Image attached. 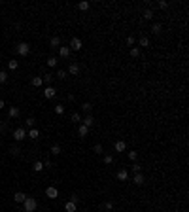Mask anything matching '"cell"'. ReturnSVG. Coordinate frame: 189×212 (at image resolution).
Here are the masks:
<instances>
[{"label":"cell","instance_id":"1","mask_svg":"<svg viewBox=\"0 0 189 212\" xmlns=\"http://www.w3.org/2000/svg\"><path fill=\"white\" fill-rule=\"evenodd\" d=\"M38 208V201H36L34 197H27L25 201H23V210L25 212H34Z\"/></svg>","mask_w":189,"mask_h":212},{"label":"cell","instance_id":"26","mask_svg":"<svg viewBox=\"0 0 189 212\" xmlns=\"http://www.w3.org/2000/svg\"><path fill=\"white\" fill-rule=\"evenodd\" d=\"M82 110L85 112V114H89V112L93 110V104H91V102H83V104H82Z\"/></svg>","mask_w":189,"mask_h":212},{"label":"cell","instance_id":"25","mask_svg":"<svg viewBox=\"0 0 189 212\" xmlns=\"http://www.w3.org/2000/svg\"><path fill=\"white\" fill-rule=\"evenodd\" d=\"M78 8H79V10H82V11H89L91 4H89V2H79V4H78Z\"/></svg>","mask_w":189,"mask_h":212},{"label":"cell","instance_id":"5","mask_svg":"<svg viewBox=\"0 0 189 212\" xmlns=\"http://www.w3.org/2000/svg\"><path fill=\"white\" fill-rule=\"evenodd\" d=\"M46 197H49V199H57L59 197V189H57V186H49L46 189Z\"/></svg>","mask_w":189,"mask_h":212},{"label":"cell","instance_id":"18","mask_svg":"<svg viewBox=\"0 0 189 212\" xmlns=\"http://www.w3.org/2000/svg\"><path fill=\"white\" fill-rule=\"evenodd\" d=\"M32 170H34V173H42V170H44V163L40 161V159H38V161H34V163H32Z\"/></svg>","mask_w":189,"mask_h":212},{"label":"cell","instance_id":"22","mask_svg":"<svg viewBox=\"0 0 189 212\" xmlns=\"http://www.w3.org/2000/svg\"><path fill=\"white\" fill-rule=\"evenodd\" d=\"M8 68H10V70H17L19 68V63L15 61V59H11V61H8Z\"/></svg>","mask_w":189,"mask_h":212},{"label":"cell","instance_id":"7","mask_svg":"<svg viewBox=\"0 0 189 212\" xmlns=\"http://www.w3.org/2000/svg\"><path fill=\"white\" fill-rule=\"evenodd\" d=\"M19 114H21V110H19L17 106H10V110H8V118H10V119L19 118Z\"/></svg>","mask_w":189,"mask_h":212},{"label":"cell","instance_id":"11","mask_svg":"<svg viewBox=\"0 0 189 212\" xmlns=\"http://www.w3.org/2000/svg\"><path fill=\"white\" fill-rule=\"evenodd\" d=\"M68 74H70V76H78L79 74V65H78V63H70V66H68Z\"/></svg>","mask_w":189,"mask_h":212},{"label":"cell","instance_id":"38","mask_svg":"<svg viewBox=\"0 0 189 212\" xmlns=\"http://www.w3.org/2000/svg\"><path fill=\"white\" fill-rule=\"evenodd\" d=\"M66 76H68V74H66L64 70H59V72H57V78H59V80H66Z\"/></svg>","mask_w":189,"mask_h":212},{"label":"cell","instance_id":"3","mask_svg":"<svg viewBox=\"0 0 189 212\" xmlns=\"http://www.w3.org/2000/svg\"><path fill=\"white\" fill-rule=\"evenodd\" d=\"M15 49H17V53L21 55V57H27V55H29V51H30V46L27 42H19Z\"/></svg>","mask_w":189,"mask_h":212},{"label":"cell","instance_id":"20","mask_svg":"<svg viewBox=\"0 0 189 212\" xmlns=\"http://www.w3.org/2000/svg\"><path fill=\"white\" fill-rule=\"evenodd\" d=\"M78 135L82 138H85L87 135H89V127H85V125H79V129H78Z\"/></svg>","mask_w":189,"mask_h":212},{"label":"cell","instance_id":"33","mask_svg":"<svg viewBox=\"0 0 189 212\" xmlns=\"http://www.w3.org/2000/svg\"><path fill=\"white\" fill-rule=\"evenodd\" d=\"M8 82V72L0 70V83H6Z\"/></svg>","mask_w":189,"mask_h":212},{"label":"cell","instance_id":"6","mask_svg":"<svg viewBox=\"0 0 189 212\" xmlns=\"http://www.w3.org/2000/svg\"><path fill=\"white\" fill-rule=\"evenodd\" d=\"M55 95H57V89H55L53 85H47L46 89H44V97L46 99H53Z\"/></svg>","mask_w":189,"mask_h":212},{"label":"cell","instance_id":"36","mask_svg":"<svg viewBox=\"0 0 189 212\" xmlns=\"http://www.w3.org/2000/svg\"><path fill=\"white\" fill-rule=\"evenodd\" d=\"M78 121H82V116L76 112V114H72V123H78Z\"/></svg>","mask_w":189,"mask_h":212},{"label":"cell","instance_id":"2","mask_svg":"<svg viewBox=\"0 0 189 212\" xmlns=\"http://www.w3.org/2000/svg\"><path fill=\"white\" fill-rule=\"evenodd\" d=\"M11 137H13V140H15V142L25 140V138H27V129H25V127H17V129L11 133Z\"/></svg>","mask_w":189,"mask_h":212},{"label":"cell","instance_id":"29","mask_svg":"<svg viewBox=\"0 0 189 212\" xmlns=\"http://www.w3.org/2000/svg\"><path fill=\"white\" fill-rule=\"evenodd\" d=\"M53 110H55V114H57V116H63V114H64V106H63V104H57Z\"/></svg>","mask_w":189,"mask_h":212},{"label":"cell","instance_id":"19","mask_svg":"<svg viewBox=\"0 0 189 212\" xmlns=\"http://www.w3.org/2000/svg\"><path fill=\"white\" fill-rule=\"evenodd\" d=\"M32 87H42V83H44V80H42V76H34L32 78Z\"/></svg>","mask_w":189,"mask_h":212},{"label":"cell","instance_id":"14","mask_svg":"<svg viewBox=\"0 0 189 212\" xmlns=\"http://www.w3.org/2000/svg\"><path fill=\"white\" fill-rule=\"evenodd\" d=\"M27 137H29L30 140H36V138L40 137V131H38V129H34V127H32L30 131H27Z\"/></svg>","mask_w":189,"mask_h":212},{"label":"cell","instance_id":"34","mask_svg":"<svg viewBox=\"0 0 189 212\" xmlns=\"http://www.w3.org/2000/svg\"><path fill=\"white\" fill-rule=\"evenodd\" d=\"M10 154H11V155H19V154H21L19 146H11V148H10Z\"/></svg>","mask_w":189,"mask_h":212},{"label":"cell","instance_id":"27","mask_svg":"<svg viewBox=\"0 0 189 212\" xmlns=\"http://www.w3.org/2000/svg\"><path fill=\"white\" fill-rule=\"evenodd\" d=\"M129 53H131V57H132V59L140 57V49H138V47H131V51H129Z\"/></svg>","mask_w":189,"mask_h":212},{"label":"cell","instance_id":"4","mask_svg":"<svg viewBox=\"0 0 189 212\" xmlns=\"http://www.w3.org/2000/svg\"><path fill=\"white\" fill-rule=\"evenodd\" d=\"M82 46H83V44H82V40H79V38H76V36H74V38H70V46H68L70 49L79 51V49H82Z\"/></svg>","mask_w":189,"mask_h":212},{"label":"cell","instance_id":"9","mask_svg":"<svg viewBox=\"0 0 189 212\" xmlns=\"http://www.w3.org/2000/svg\"><path fill=\"white\" fill-rule=\"evenodd\" d=\"M115 178H117V180H121V182H127V180H129V170H127V169H121V170H117V174H115Z\"/></svg>","mask_w":189,"mask_h":212},{"label":"cell","instance_id":"12","mask_svg":"<svg viewBox=\"0 0 189 212\" xmlns=\"http://www.w3.org/2000/svg\"><path fill=\"white\" fill-rule=\"evenodd\" d=\"M59 55H61L63 59H68V57H70V47H68V46H61V47H59Z\"/></svg>","mask_w":189,"mask_h":212},{"label":"cell","instance_id":"41","mask_svg":"<svg viewBox=\"0 0 189 212\" xmlns=\"http://www.w3.org/2000/svg\"><path fill=\"white\" fill-rule=\"evenodd\" d=\"M136 157H138L136 151H129V159H131V161H136Z\"/></svg>","mask_w":189,"mask_h":212},{"label":"cell","instance_id":"45","mask_svg":"<svg viewBox=\"0 0 189 212\" xmlns=\"http://www.w3.org/2000/svg\"><path fill=\"white\" fill-rule=\"evenodd\" d=\"M4 106H6V102H4V101H2V99H0V110H2V108H4Z\"/></svg>","mask_w":189,"mask_h":212},{"label":"cell","instance_id":"13","mask_svg":"<svg viewBox=\"0 0 189 212\" xmlns=\"http://www.w3.org/2000/svg\"><path fill=\"white\" fill-rule=\"evenodd\" d=\"M27 199V193H23V191H17V193H13V201L15 203H21L23 205V201Z\"/></svg>","mask_w":189,"mask_h":212},{"label":"cell","instance_id":"10","mask_svg":"<svg viewBox=\"0 0 189 212\" xmlns=\"http://www.w3.org/2000/svg\"><path fill=\"white\" fill-rule=\"evenodd\" d=\"M82 125H85V127H93V125H95V118H93L91 114H87L85 118L82 119Z\"/></svg>","mask_w":189,"mask_h":212},{"label":"cell","instance_id":"31","mask_svg":"<svg viewBox=\"0 0 189 212\" xmlns=\"http://www.w3.org/2000/svg\"><path fill=\"white\" fill-rule=\"evenodd\" d=\"M161 29H163V25H161V23H153V27H151V30H153L155 34H159Z\"/></svg>","mask_w":189,"mask_h":212},{"label":"cell","instance_id":"24","mask_svg":"<svg viewBox=\"0 0 189 212\" xmlns=\"http://www.w3.org/2000/svg\"><path fill=\"white\" fill-rule=\"evenodd\" d=\"M57 57H49L47 59V66H49V68H55V66H57Z\"/></svg>","mask_w":189,"mask_h":212},{"label":"cell","instance_id":"35","mask_svg":"<svg viewBox=\"0 0 189 212\" xmlns=\"http://www.w3.org/2000/svg\"><path fill=\"white\" fill-rule=\"evenodd\" d=\"M104 163H106V165H112V163H114V155H104Z\"/></svg>","mask_w":189,"mask_h":212},{"label":"cell","instance_id":"39","mask_svg":"<svg viewBox=\"0 0 189 212\" xmlns=\"http://www.w3.org/2000/svg\"><path fill=\"white\" fill-rule=\"evenodd\" d=\"M140 170H142V165H138V163H134V165H132V173H140Z\"/></svg>","mask_w":189,"mask_h":212},{"label":"cell","instance_id":"23","mask_svg":"<svg viewBox=\"0 0 189 212\" xmlns=\"http://www.w3.org/2000/svg\"><path fill=\"white\" fill-rule=\"evenodd\" d=\"M144 19H148V21H151V19H153V11H151L150 8H146V10H144Z\"/></svg>","mask_w":189,"mask_h":212},{"label":"cell","instance_id":"42","mask_svg":"<svg viewBox=\"0 0 189 212\" xmlns=\"http://www.w3.org/2000/svg\"><path fill=\"white\" fill-rule=\"evenodd\" d=\"M127 44H129V46H132V47H134V44H136L134 36H129V38H127Z\"/></svg>","mask_w":189,"mask_h":212},{"label":"cell","instance_id":"21","mask_svg":"<svg viewBox=\"0 0 189 212\" xmlns=\"http://www.w3.org/2000/svg\"><path fill=\"white\" fill-rule=\"evenodd\" d=\"M138 44H140L142 47H150V46H151V42H150V38H148V36H142Z\"/></svg>","mask_w":189,"mask_h":212},{"label":"cell","instance_id":"17","mask_svg":"<svg viewBox=\"0 0 189 212\" xmlns=\"http://www.w3.org/2000/svg\"><path fill=\"white\" fill-rule=\"evenodd\" d=\"M49 46L53 47V49H57V47H61V38H59V36H53V38L49 40Z\"/></svg>","mask_w":189,"mask_h":212},{"label":"cell","instance_id":"43","mask_svg":"<svg viewBox=\"0 0 189 212\" xmlns=\"http://www.w3.org/2000/svg\"><path fill=\"white\" fill-rule=\"evenodd\" d=\"M157 6L161 8V10H164V8H168V2H164V0H161V2L157 4Z\"/></svg>","mask_w":189,"mask_h":212},{"label":"cell","instance_id":"37","mask_svg":"<svg viewBox=\"0 0 189 212\" xmlns=\"http://www.w3.org/2000/svg\"><path fill=\"white\" fill-rule=\"evenodd\" d=\"M34 123H36L34 118H29V119H27V127H29V129H32V127H34Z\"/></svg>","mask_w":189,"mask_h":212},{"label":"cell","instance_id":"16","mask_svg":"<svg viewBox=\"0 0 189 212\" xmlns=\"http://www.w3.org/2000/svg\"><path fill=\"white\" fill-rule=\"evenodd\" d=\"M76 210H78V205H76V203L68 201L66 205H64V212H76Z\"/></svg>","mask_w":189,"mask_h":212},{"label":"cell","instance_id":"30","mask_svg":"<svg viewBox=\"0 0 189 212\" xmlns=\"http://www.w3.org/2000/svg\"><path fill=\"white\" fill-rule=\"evenodd\" d=\"M93 151H95V154H96V155H102V151H104V150H102V144H95V148H93Z\"/></svg>","mask_w":189,"mask_h":212},{"label":"cell","instance_id":"8","mask_svg":"<svg viewBox=\"0 0 189 212\" xmlns=\"http://www.w3.org/2000/svg\"><path fill=\"white\" fill-rule=\"evenodd\" d=\"M144 182H146V176H144L142 173H136L134 176H132V184H136V186H142Z\"/></svg>","mask_w":189,"mask_h":212},{"label":"cell","instance_id":"28","mask_svg":"<svg viewBox=\"0 0 189 212\" xmlns=\"http://www.w3.org/2000/svg\"><path fill=\"white\" fill-rule=\"evenodd\" d=\"M51 154L59 155V154H61V146H59V144H53V146H51Z\"/></svg>","mask_w":189,"mask_h":212},{"label":"cell","instance_id":"40","mask_svg":"<svg viewBox=\"0 0 189 212\" xmlns=\"http://www.w3.org/2000/svg\"><path fill=\"white\" fill-rule=\"evenodd\" d=\"M104 208H106V210H114V203H112V201H106V203H104Z\"/></svg>","mask_w":189,"mask_h":212},{"label":"cell","instance_id":"44","mask_svg":"<svg viewBox=\"0 0 189 212\" xmlns=\"http://www.w3.org/2000/svg\"><path fill=\"white\" fill-rule=\"evenodd\" d=\"M70 201H72V203H76V205H78V201H79V197H78V195H72V199H70Z\"/></svg>","mask_w":189,"mask_h":212},{"label":"cell","instance_id":"32","mask_svg":"<svg viewBox=\"0 0 189 212\" xmlns=\"http://www.w3.org/2000/svg\"><path fill=\"white\" fill-rule=\"evenodd\" d=\"M42 80H44V83H47V85H49V83L53 82V76H51V74H44Z\"/></svg>","mask_w":189,"mask_h":212},{"label":"cell","instance_id":"15","mask_svg":"<svg viewBox=\"0 0 189 212\" xmlns=\"http://www.w3.org/2000/svg\"><path fill=\"white\" fill-rule=\"evenodd\" d=\"M125 148H127V144L123 142V140H117V142L114 144V150L117 151V154H119V151H125Z\"/></svg>","mask_w":189,"mask_h":212}]
</instances>
